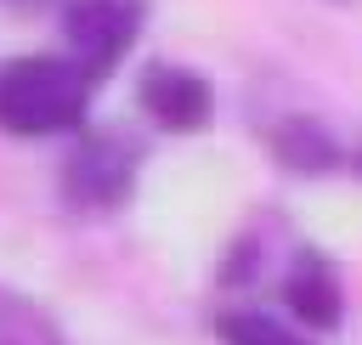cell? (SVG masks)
<instances>
[{"label":"cell","instance_id":"cell-5","mask_svg":"<svg viewBox=\"0 0 362 345\" xmlns=\"http://www.w3.org/2000/svg\"><path fill=\"white\" fill-rule=\"evenodd\" d=\"M283 300H288V311H294L300 322H311V328H339V317H345L339 271H334V260L317 255V249H300V255H294L288 283H283Z\"/></svg>","mask_w":362,"mask_h":345},{"label":"cell","instance_id":"cell-2","mask_svg":"<svg viewBox=\"0 0 362 345\" xmlns=\"http://www.w3.org/2000/svg\"><path fill=\"white\" fill-rule=\"evenodd\" d=\"M141 34V0H68L62 11V40H68V62L96 85Z\"/></svg>","mask_w":362,"mask_h":345},{"label":"cell","instance_id":"cell-3","mask_svg":"<svg viewBox=\"0 0 362 345\" xmlns=\"http://www.w3.org/2000/svg\"><path fill=\"white\" fill-rule=\"evenodd\" d=\"M136 187V147L113 130H96V136H79L68 164H62V192L68 204L79 209H113L124 204Z\"/></svg>","mask_w":362,"mask_h":345},{"label":"cell","instance_id":"cell-4","mask_svg":"<svg viewBox=\"0 0 362 345\" xmlns=\"http://www.w3.org/2000/svg\"><path fill=\"white\" fill-rule=\"evenodd\" d=\"M141 107L158 130H204L215 119V90L204 74L181 62H147L141 68Z\"/></svg>","mask_w":362,"mask_h":345},{"label":"cell","instance_id":"cell-1","mask_svg":"<svg viewBox=\"0 0 362 345\" xmlns=\"http://www.w3.org/2000/svg\"><path fill=\"white\" fill-rule=\"evenodd\" d=\"M90 107V79L68 57H11L0 68V130L57 136L79 130Z\"/></svg>","mask_w":362,"mask_h":345},{"label":"cell","instance_id":"cell-7","mask_svg":"<svg viewBox=\"0 0 362 345\" xmlns=\"http://www.w3.org/2000/svg\"><path fill=\"white\" fill-rule=\"evenodd\" d=\"M0 345H68V339L57 334V322L34 300L0 288Z\"/></svg>","mask_w":362,"mask_h":345},{"label":"cell","instance_id":"cell-8","mask_svg":"<svg viewBox=\"0 0 362 345\" xmlns=\"http://www.w3.org/2000/svg\"><path fill=\"white\" fill-rule=\"evenodd\" d=\"M215 334H221L226 345H305L294 328L272 322L266 311H226V317L215 322Z\"/></svg>","mask_w":362,"mask_h":345},{"label":"cell","instance_id":"cell-9","mask_svg":"<svg viewBox=\"0 0 362 345\" xmlns=\"http://www.w3.org/2000/svg\"><path fill=\"white\" fill-rule=\"evenodd\" d=\"M356 170H362V158H356Z\"/></svg>","mask_w":362,"mask_h":345},{"label":"cell","instance_id":"cell-6","mask_svg":"<svg viewBox=\"0 0 362 345\" xmlns=\"http://www.w3.org/2000/svg\"><path fill=\"white\" fill-rule=\"evenodd\" d=\"M272 153H277L288 170H334V164H339L334 136H328L317 119H305V113L272 124Z\"/></svg>","mask_w":362,"mask_h":345}]
</instances>
